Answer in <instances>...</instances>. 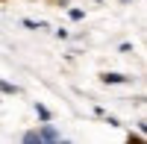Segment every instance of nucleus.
I'll return each instance as SVG.
<instances>
[{"mask_svg": "<svg viewBox=\"0 0 147 144\" xmlns=\"http://www.w3.org/2000/svg\"><path fill=\"white\" fill-rule=\"evenodd\" d=\"M0 88H3V91H18L15 85H6V82H0Z\"/></svg>", "mask_w": 147, "mask_h": 144, "instance_id": "f257e3e1", "label": "nucleus"}]
</instances>
